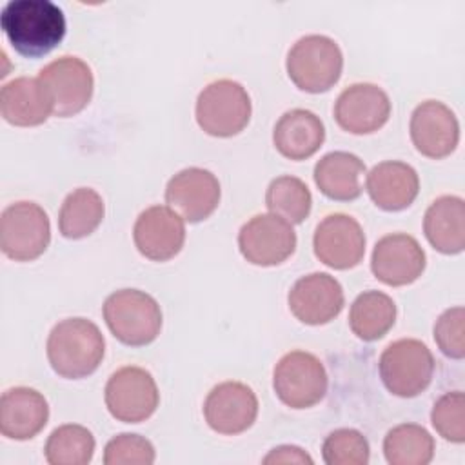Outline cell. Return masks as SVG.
I'll return each instance as SVG.
<instances>
[{"label":"cell","instance_id":"obj_1","mask_svg":"<svg viewBox=\"0 0 465 465\" xmlns=\"http://www.w3.org/2000/svg\"><path fill=\"white\" fill-rule=\"evenodd\" d=\"M0 25L9 44L24 56L38 58L65 36L64 11L49 0H11L2 7Z\"/></svg>","mask_w":465,"mask_h":465},{"label":"cell","instance_id":"obj_2","mask_svg":"<svg viewBox=\"0 0 465 465\" xmlns=\"http://www.w3.org/2000/svg\"><path fill=\"white\" fill-rule=\"evenodd\" d=\"M45 351L58 376L78 380L98 369L105 354V340L91 320L80 316L65 318L51 329Z\"/></svg>","mask_w":465,"mask_h":465},{"label":"cell","instance_id":"obj_3","mask_svg":"<svg viewBox=\"0 0 465 465\" xmlns=\"http://www.w3.org/2000/svg\"><path fill=\"white\" fill-rule=\"evenodd\" d=\"M104 320L113 336L131 347H142L156 340L162 329L158 302L140 289H120L104 302Z\"/></svg>","mask_w":465,"mask_h":465},{"label":"cell","instance_id":"obj_4","mask_svg":"<svg viewBox=\"0 0 465 465\" xmlns=\"http://www.w3.org/2000/svg\"><path fill=\"white\" fill-rule=\"evenodd\" d=\"M287 74L307 93L329 91L341 74L343 54L340 45L325 35H305L287 53Z\"/></svg>","mask_w":465,"mask_h":465},{"label":"cell","instance_id":"obj_5","mask_svg":"<svg viewBox=\"0 0 465 465\" xmlns=\"http://www.w3.org/2000/svg\"><path fill=\"white\" fill-rule=\"evenodd\" d=\"M251 96L231 78L207 84L196 98V122L211 136L229 138L245 129L251 120Z\"/></svg>","mask_w":465,"mask_h":465},{"label":"cell","instance_id":"obj_6","mask_svg":"<svg viewBox=\"0 0 465 465\" xmlns=\"http://www.w3.org/2000/svg\"><path fill=\"white\" fill-rule=\"evenodd\" d=\"M378 369L389 392L400 398H414L432 380L434 356L421 340L401 338L383 349Z\"/></svg>","mask_w":465,"mask_h":465},{"label":"cell","instance_id":"obj_7","mask_svg":"<svg viewBox=\"0 0 465 465\" xmlns=\"http://www.w3.org/2000/svg\"><path fill=\"white\" fill-rule=\"evenodd\" d=\"M51 242L47 213L35 202L9 203L0 216V249L15 262H31L44 254Z\"/></svg>","mask_w":465,"mask_h":465},{"label":"cell","instance_id":"obj_8","mask_svg":"<svg viewBox=\"0 0 465 465\" xmlns=\"http://www.w3.org/2000/svg\"><path fill=\"white\" fill-rule=\"evenodd\" d=\"M327 371L322 360L307 351L283 354L272 372V387L282 403L291 409H307L323 400Z\"/></svg>","mask_w":465,"mask_h":465},{"label":"cell","instance_id":"obj_9","mask_svg":"<svg viewBox=\"0 0 465 465\" xmlns=\"http://www.w3.org/2000/svg\"><path fill=\"white\" fill-rule=\"evenodd\" d=\"M104 400L107 411L118 421L140 423L156 411L160 392L149 371L136 365H125L109 376Z\"/></svg>","mask_w":465,"mask_h":465},{"label":"cell","instance_id":"obj_10","mask_svg":"<svg viewBox=\"0 0 465 465\" xmlns=\"http://www.w3.org/2000/svg\"><path fill=\"white\" fill-rule=\"evenodd\" d=\"M36 78L51 100L54 116H73L91 102L94 89L93 71L78 56L64 54L54 58L40 69Z\"/></svg>","mask_w":465,"mask_h":465},{"label":"cell","instance_id":"obj_11","mask_svg":"<svg viewBox=\"0 0 465 465\" xmlns=\"http://www.w3.org/2000/svg\"><path fill=\"white\" fill-rule=\"evenodd\" d=\"M243 258L254 265L271 267L285 262L296 249V232L283 218L265 213L247 220L238 232Z\"/></svg>","mask_w":465,"mask_h":465},{"label":"cell","instance_id":"obj_12","mask_svg":"<svg viewBox=\"0 0 465 465\" xmlns=\"http://www.w3.org/2000/svg\"><path fill=\"white\" fill-rule=\"evenodd\" d=\"M218 178L203 167H185L165 185V202L185 222L196 223L209 218L220 203Z\"/></svg>","mask_w":465,"mask_h":465},{"label":"cell","instance_id":"obj_13","mask_svg":"<svg viewBox=\"0 0 465 465\" xmlns=\"http://www.w3.org/2000/svg\"><path fill=\"white\" fill-rule=\"evenodd\" d=\"M312 249L322 263L340 271L351 269L365 254V234L352 216L332 213L316 225Z\"/></svg>","mask_w":465,"mask_h":465},{"label":"cell","instance_id":"obj_14","mask_svg":"<svg viewBox=\"0 0 465 465\" xmlns=\"http://www.w3.org/2000/svg\"><path fill=\"white\" fill-rule=\"evenodd\" d=\"M203 416L214 432L240 434L256 421L258 398L247 383L222 381L209 391L203 401Z\"/></svg>","mask_w":465,"mask_h":465},{"label":"cell","instance_id":"obj_15","mask_svg":"<svg viewBox=\"0 0 465 465\" xmlns=\"http://www.w3.org/2000/svg\"><path fill=\"white\" fill-rule=\"evenodd\" d=\"M389 94L376 84L358 82L345 87L334 104L336 124L352 134H369L387 124Z\"/></svg>","mask_w":465,"mask_h":465},{"label":"cell","instance_id":"obj_16","mask_svg":"<svg viewBox=\"0 0 465 465\" xmlns=\"http://www.w3.org/2000/svg\"><path fill=\"white\" fill-rule=\"evenodd\" d=\"M411 140L427 158L449 156L460 142V124L454 111L440 100L418 104L411 114Z\"/></svg>","mask_w":465,"mask_h":465},{"label":"cell","instance_id":"obj_17","mask_svg":"<svg viewBox=\"0 0 465 465\" xmlns=\"http://www.w3.org/2000/svg\"><path fill=\"white\" fill-rule=\"evenodd\" d=\"M425 251L414 236L391 232L376 242L371 256V271L385 285L400 287L416 282L425 269Z\"/></svg>","mask_w":465,"mask_h":465},{"label":"cell","instance_id":"obj_18","mask_svg":"<svg viewBox=\"0 0 465 465\" xmlns=\"http://www.w3.org/2000/svg\"><path fill=\"white\" fill-rule=\"evenodd\" d=\"M291 312L307 325L334 320L345 303L341 283L327 272H311L294 282L287 296Z\"/></svg>","mask_w":465,"mask_h":465},{"label":"cell","instance_id":"obj_19","mask_svg":"<svg viewBox=\"0 0 465 465\" xmlns=\"http://www.w3.org/2000/svg\"><path fill=\"white\" fill-rule=\"evenodd\" d=\"M140 254L154 262L174 258L185 242V220L169 205H151L142 211L133 227Z\"/></svg>","mask_w":465,"mask_h":465},{"label":"cell","instance_id":"obj_20","mask_svg":"<svg viewBox=\"0 0 465 465\" xmlns=\"http://www.w3.org/2000/svg\"><path fill=\"white\" fill-rule=\"evenodd\" d=\"M49 420V405L31 387L7 389L0 398V432L11 440L35 438Z\"/></svg>","mask_w":465,"mask_h":465},{"label":"cell","instance_id":"obj_21","mask_svg":"<svg viewBox=\"0 0 465 465\" xmlns=\"http://www.w3.org/2000/svg\"><path fill=\"white\" fill-rule=\"evenodd\" d=\"M365 187L380 209L401 211L416 200L420 178L412 165L400 160H385L369 171Z\"/></svg>","mask_w":465,"mask_h":465},{"label":"cell","instance_id":"obj_22","mask_svg":"<svg viewBox=\"0 0 465 465\" xmlns=\"http://www.w3.org/2000/svg\"><path fill=\"white\" fill-rule=\"evenodd\" d=\"M325 140V127L320 116L309 109L285 111L274 125L272 143L276 151L289 160H305L312 156Z\"/></svg>","mask_w":465,"mask_h":465},{"label":"cell","instance_id":"obj_23","mask_svg":"<svg viewBox=\"0 0 465 465\" xmlns=\"http://www.w3.org/2000/svg\"><path fill=\"white\" fill-rule=\"evenodd\" d=\"M0 113L18 127L44 124L53 114L51 100L38 78L18 76L0 89Z\"/></svg>","mask_w":465,"mask_h":465},{"label":"cell","instance_id":"obj_24","mask_svg":"<svg viewBox=\"0 0 465 465\" xmlns=\"http://www.w3.org/2000/svg\"><path fill=\"white\" fill-rule=\"evenodd\" d=\"M423 232L429 243L443 254H458L465 247V202L445 194L436 198L425 211Z\"/></svg>","mask_w":465,"mask_h":465},{"label":"cell","instance_id":"obj_25","mask_svg":"<svg viewBox=\"0 0 465 465\" xmlns=\"http://www.w3.org/2000/svg\"><path fill=\"white\" fill-rule=\"evenodd\" d=\"M365 163L347 151H332L322 156L314 165V183L322 194L331 200L349 202L361 194V176Z\"/></svg>","mask_w":465,"mask_h":465},{"label":"cell","instance_id":"obj_26","mask_svg":"<svg viewBox=\"0 0 465 465\" xmlns=\"http://www.w3.org/2000/svg\"><path fill=\"white\" fill-rule=\"evenodd\" d=\"M396 322V303L381 291H363L349 311V327L363 341L383 338Z\"/></svg>","mask_w":465,"mask_h":465},{"label":"cell","instance_id":"obj_27","mask_svg":"<svg viewBox=\"0 0 465 465\" xmlns=\"http://www.w3.org/2000/svg\"><path fill=\"white\" fill-rule=\"evenodd\" d=\"M105 205L91 187H78L65 196L58 213V229L69 240L89 236L104 220Z\"/></svg>","mask_w":465,"mask_h":465},{"label":"cell","instance_id":"obj_28","mask_svg":"<svg viewBox=\"0 0 465 465\" xmlns=\"http://www.w3.org/2000/svg\"><path fill=\"white\" fill-rule=\"evenodd\" d=\"M383 454L391 465H427L434 456V438L421 425L401 423L385 434Z\"/></svg>","mask_w":465,"mask_h":465},{"label":"cell","instance_id":"obj_29","mask_svg":"<svg viewBox=\"0 0 465 465\" xmlns=\"http://www.w3.org/2000/svg\"><path fill=\"white\" fill-rule=\"evenodd\" d=\"M44 454L51 465H87L94 454V436L84 425H60L49 434Z\"/></svg>","mask_w":465,"mask_h":465},{"label":"cell","instance_id":"obj_30","mask_svg":"<svg viewBox=\"0 0 465 465\" xmlns=\"http://www.w3.org/2000/svg\"><path fill=\"white\" fill-rule=\"evenodd\" d=\"M265 205L272 214L292 225L302 223L309 216L312 196L303 180L283 174L271 180L265 193Z\"/></svg>","mask_w":465,"mask_h":465},{"label":"cell","instance_id":"obj_31","mask_svg":"<svg viewBox=\"0 0 465 465\" xmlns=\"http://www.w3.org/2000/svg\"><path fill=\"white\" fill-rule=\"evenodd\" d=\"M327 465H367L371 449L367 438L356 429H336L322 445Z\"/></svg>","mask_w":465,"mask_h":465},{"label":"cell","instance_id":"obj_32","mask_svg":"<svg viewBox=\"0 0 465 465\" xmlns=\"http://www.w3.org/2000/svg\"><path fill=\"white\" fill-rule=\"evenodd\" d=\"M432 427L440 436L452 443L465 441V394L452 391L441 394L430 411Z\"/></svg>","mask_w":465,"mask_h":465},{"label":"cell","instance_id":"obj_33","mask_svg":"<svg viewBox=\"0 0 465 465\" xmlns=\"http://www.w3.org/2000/svg\"><path fill=\"white\" fill-rule=\"evenodd\" d=\"M156 452L153 443L140 436L124 432L111 438L104 449L105 465H151L154 463Z\"/></svg>","mask_w":465,"mask_h":465},{"label":"cell","instance_id":"obj_34","mask_svg":"<svg viewBox=\"0 0 465 465\" xmlns=\"http://www.w3.org/2000/svg\"><path fill=\"white\" fill-rule=\"evenodd\" d=\"M434 341L449 358L461 360L465 356V309L461 305L440 314L434 323Z\"/></svg>","mask_w":465,"mask_h":465},{"label":"cell","instance_id":"obj_35","mask_svg":"<svg viewBox=\"0 0 465 465\" xmlns=\"http://www.w3.org/2000/svg\"><path fill=\"white\" fill-rule=\"evenodd\" d=\"M263 463L265 465H271V463H307V465H312V458L300 447L296 445H280V447H274L265 458H263Z\"/></svg>","mask_w":465,"mask_h":465}]
</instances>
